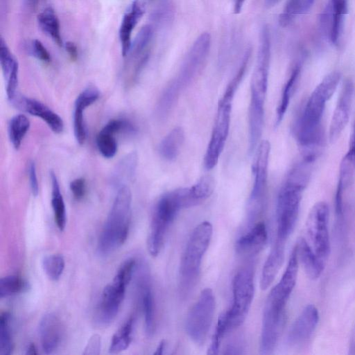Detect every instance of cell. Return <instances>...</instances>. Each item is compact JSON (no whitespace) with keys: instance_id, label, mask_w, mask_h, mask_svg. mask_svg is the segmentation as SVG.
I'll return each instance as SVG.
<instances>
[{"instance_id":"6da1fadb","label":"cell","mask_w":355,"mask_h":355,"mask_svg":"<svg viewBox=\"0 0 355 355\" xmlns=\"http://www.w3.org/2000/svg\"><path fill=\"white\" fill-rule=\"evenodd\" d=\"M196 205L189 187L168 191L159 198L153 211L148 237V249L153 257L159 254L169 227L178 212Z\"/></svg>"},{"instance_id":"7a4b0ae2","label":"cell","mask_w":355,"mask_h":355,"mask_svg":"<svg viewBox=\"0 0 355 355\" xmlns=\"http://www.w3.org/2000/svg\"><path fill=\"white\" fill-rule=\"evenodd\" d=\"M250 55L249 52L245 53L236 74L227 85L218 102L214 128L204 157V165L208 170L216 166L224 148L230 130L234 96L244 77Z\"/></svg>"},{"instance_id":"3957f363","label":"cell","mask_w":355,"mask_h":355,"mask_svg":"<svg viewBox=\"0 0 355 355\" xmlns=\"http://www.w3.org/2000/svg\"><path fill=\"white\" fill-rule=\"evenodd\" d=\"M131 206L130 188L127 185L120 187L98 239V255H110L126 241L131 221Z\"/></svg>"},{"instance_id":"277c9868","label":"cell","mask_w":355,"mask_h":355,"mask_svg":"<svg viewBox=\"0 0 355 355\" xmlns=\"http://www.w3.org/2000/svg\"><path fill=\"white\" fill-rule=\"evenodd\" d=\"M213 227L208 221L198 225L192 232L180 264L181 293L187 295L193 289L200 275L202 257L211 239Z\"/></svg>"},{"instance_id":"5b68a950","label":"cell","mask_w":355,"mask_h":355,"mask_svg":"<svg viewBox=\"0 0 355 355\" xmlns=\"http://www.w3.org/2000/svg\"><path fill=\"white\" fill-rule=\"evenodd\" d=\"M307 182L289 174L282 185L277 202L275 241L286 243L292 234L299 215L302 193Z\"/></svg>"},{"instance_id":"8992f818","label":"cell","mask_w":355,"mask_h":355,"mask_svg":"<svg viewBox=\"0 0 355 355\" xmlns=\"http://www.w3.org/2000/svg\"><path fill=\"white\" fill-rule=\"evenodd\" d=\"M135 266V259L130 258L123 261L112 282L103 288L95 314L98 325L107 327L116 319Z\"/></svg>"},{"instance_id":"52a82bcc","label":"cell","mask_w":355,"mask_h":355,"mask_svg":"<svg viewBox=\"0 0 355 355\" xmlns=\"http://www.w3.org/2000/svg\"><path fill=\"white\" fill-rule=\"evenodd\" d=\"M329 218L328 204L324 201L316 202L308 214L305 235L301 237L311 251L325 265L331 252Z\"/></svg>"},{"instance_id":"ba28073f","label":"cell","mask_w":355,"mask_h":355,"mask_svg":"<svg viewBox=\"0 0 355 355\" xmlns=\"http://www.w3.org/2000/svg\"><path fill=\"white\" fill-rule=\"evenodd\" d=\"M233 302L225 313L228 332L239 327L245 321L250 309L254 293V273L251 267L240 269L232 281Z\"/></svg>"},{"instance_id":"9c48e42d","label":"cell","mask_w":355,"mask_h":355,"mask_svg":"<svg viewBox=\"0 0 355 355\" xmlns=\"http://www.w3.org/2000/svg\"><path fill=\"white\" fill-rule=\"evenodd\" d=\"M270 144L267 140L259 143L253 165L254 182L247 208V228L255 224L264 206Z\"/></svg>"},{"instance_id":"30bf717a","label":"cell","mask_w":355,"mask_h":355,"mask_svg":"<svg viewBox=\"0 0 355 355\" xmlns=\"http://www.w3.org/2000/svg\"><path fill=\"white\" fill-rule=\"evenodd\" d=\"M216 300L212 290L206 288L189 311L185 319V331L196 345H202L206 340L212 324Z\"/></svg>"},{"instance_id":"8fae6325","label":"cell","mask_w":355,"mask_h":355,"mask_svg":"<svg viewBox=\"0 0 355 355\" xmlns=\"http://www.w3.org/2000/svg\"><path fill=\"white\" fill-rule=\"evenodd\" d=\"M211 46V35L203 33L193 42L180 69L178 75L169 84L180 93L201 71Z\"/></svg>"},{"instance_id":"7c38bea8","label":"cell","mask_w":355,"mask_h":355,"mask_svg":"<svg viewBox=\"0 0 355 355\" xmlns=\"http://www.w3.org/2000/svg\"><path fill=\"white\" fill-rule=\"evenodd\" d=\"M286 306L268 296L263 311L261 354H270L275 350L285 324Z\"/></svg>"},{"instance_id":"4fadbf2b","label":"cell","mask_w":355,"mask_h":355,"mask_svg":"<svg viewBox=\"0 0 355 355\" xmlns=\"http://www.w3.org/2000/svg\"><path fill=\"white\" fill-rule=\"evenodd\" d=\"M270 58V40L268 28L260 32L257 57L250 83V101L264 104L268 89Z\"/></svg>"},{"instance_id":"5bb4252c","label":"cell","mask_w":355,"mask_h":355,"mask_svg":"<svg viewBox=\"0 0 355 355\" xmlns=\"http://www.w3.org/2000/svg\"><path fill=\"white\" fill-rule=\"evenodd\" d=\"M353 94L354 85L347 80L343 85L330 122L329 139L331 143L338 139L349 121Z\"/></svg>"},{"instance_id":"9a60e30c","label":"cell","mask_w":355,"mask_h":355,"mask_svg":"<svg viewBox=\"0 0 355 355\" xmlns=\"http://www.w3.org/2000/svg\"><path fill=\"white\" fill-rule=\"evenodd\" d=\"M319 320L317 307L307 304L293 323L287 336L288 344L298 346L306 343L315 331Z\"/></svg>"},{"instance_id":"2e32d148","label":"cell","mask_w":355,"mask_h":355,"mask_svg":"<svg viewBox=\"0 0 355 355\" xmlns=\"http://www.w3.org/2000/svg\"><path fill=\"white\" fill-rule=\"evenodd\" d=\"M10 102L20 110L42 119L53 132L58 134L62 132V119L43 103L18 94Z\"/></svg>"},{"instance_id":"e0dca14e","label":"cell","mask_w":355,"mask_h":355,"mask_svg":"<svg viewBox=\"0 0 355 355\" xmlns=\"http://www.w3.org/2000/svg\"><path fill=\"white\" fill-rule=\"evenodd\" d=\"M38 336L44 353H53L60 346L63 328L59 318L53 313H46L38 325Z\"/></svg>"},{"instance_id":"ac0fdd59","label":"cell","mask_w":355,"mask_h":355,"mask_svg":"<svg viewBox=\"0 0 355 355\" xmlns=\"http://www.w3.org/2000/svg\"><path fill=\"white\" fill-rule=\"evenodd\" d=\"M131 124L120 119L109 121L96 137V146L100 153L107 159L112 158L117 152L115 135L123 131H133Z\"/></svg>"},{"instance_id":"d6986e66","label":"cell","mask_w":355,"mask_h":355,"mask_svg":"<svg viewBox=\"0 0 355 355\" xmlns=\"http://www.w3.org/2000/svg\"><path fill=\"white\" fill-rule=\"evenodd\" d=\"M268 239V232L263 222H257L247 229L236 241L235 250L241 256H252L261 251Z\"/></svg>"},{"instance_id":"ffe728a7","label":"cell","mask_w":355,"mask_h":355,"mask_svg":"<svg viewBox=\"0 0 355 355\" xmlns=\"http://www.w3.org/2000/svg\"><path fill=\"white\" fill-rule=\"evenodd\" d=\"M144 13L145 4L143 1L134 0L123 15L119 31L121 54L123 57L130 53L132 31Z\"/></svg>"},{"instance_id":"44dd1931","label":"cell","mask_w":355,"mask_h":355,"mask_svg":"<svg viewBox=\"0 0 355 355\" xmlns=\"http://www.w3.org/2000/svg\"><path fill=\"white\" fill-rule=\"evenodd\" d=\"M299 261L295 246L290 255L286 270L278 282L270 291V294L277 300L287 303L297 279Z\"/></svg>"},{"instance_id":"7402d4cb","label":"cell","mask_w":355,"mask_h":355,"mask_svg":"<svg viewBox=\"0 0 355 355\" xmlns=\"http://www.w3.org/2000/svg\"><path fill=\"white\" fill-rule=\"evenodd\" d=\"M286 244L275 241L273 246L263 265L260 286L267 289L274 281L284 260Z\"/></svg>"},{"instance_id":"603a6c76","label":"cell","mask_w":355,"mask_h":355,"mask_svg":"<svg viewBox=\"0 0 355 355\" xmlns=\"http://www.w3.org/2000/svg\"><path fill=\"white\" fill-rule=\"evenodd\" d=\"M148 278L145 275L141 284V306L144 316L145 333L151 338L155 331V304Z\"/></svg>"},{"instance_id":"cb8c5ba5","label":"cell","mask_w":355,"mask_h":355,"mask_svg":"<svg viewBox=\"0 0 355 355\" xmlns=\"http://www.w3.org/2000/svg\"><path fill=\"white\" fill-rule=\"evenodd\" d=\"M299 262L309 278L316 279L322 273L325 264L322 263L300 237L295 245Z\"/></svg>"},{"instance_id":"d4e9b609","label":"cell","mask_w":355,"mask_h":355,"mask_svg":"<svg viewBox=\"0 0 355 355\" xmlns=\"http://www.w3.org/2000/svg\"><path fill=\"white\" fill-rule=\"evenodd\" d=\"M184 141V131L182 127L174 128L161 141L159 145L160 155L168 161H173L179 155Z\"/></svg>"},{"instance_id":"484cf974","label":"cell","mask_w":355,"mask_h":355,"mask_svg":"<svg viewBox=\"0 0 355 355\" xmlns=\"http://www.w3.org/2000/svg\"><path fill=\"white\" fill-rule=\"evenodd\" d=\"M41 30L58 46H62L60 25L58 17L51 7H47L37 17Z\"/></svg>"},{"instance_id":"4316f807","label":"cell","mask_w":355,"mask_h":355,"mask_svg":"<svg viewBox=\"0 0 355 355\" xmlns=\"http://www.w3.org/2000/svg\"><path fill=\"white\" fill-rule=\"evenodd\" d=\"M51 183V206L54 219L60 231H63L66 226L67 214L64 201L60 191L58 180L53 171L50 173Z\"/></svg>"},{"instance_id":"83f0119b","label":"cell","mask_w":355,"mask_h":355,"mask_svg":"<svg viewBox=\"0 0 355 355\" xmlns=\"http://www.w3.org/2000/svg\"><path fill=\"white\" fill-rule=\"evenodd\" d=\"M348 0H331V21L329 37L332 44L337 45L340 38L345 17L347 12Z\"/></svg>"},{"instance_id":"f1b7e54d","label":"cell","mask_w":355,"mask_h":355,"mask_svg":"<svg viewBox=\"0 0 355 355\" xmlns=\"http://www.w3.org/2000/svg\"><path fill=\"white\" fill-rule=\"evenodd\" d=\"M137 165V155L132 152L123 157L116 166L112 177V182L114 185H126V182L130 180L135 174Z\"/></svg>"},{"instance_id":"f546056e","label":"cell","mask_w":355,"mask_h":355,"mask_svg":"<svg viewBox=\"0 0 355 355\" xmlns=\"http://www.w3.org/2000/svg\"><path fill=\"white\" fill-rule=\"evenodd\" d=\"M135 318L130 317L123 324L113 335L109 352L118 354L125 350L132 340V332L134 329Z\"/></svg>"},{"instance_id":"4dcf8cb0","label":"cell","mask_w":355,"mask_h":355,"mask_svg":"<svg viewBox=\"0 0 355 355\" xmlns=\"http://www.w3.org/2000/svg\"><path fill=\"white\" fill-rule=\"evenodd\" d=\"M28 119L22 114L13 116L8 124V136L10 141L15 149H18L30 128Z\"/></svg>"},{"instance_id":"1f68e13d","label":"cell","mask_w":355,"mask_h":355,"mask_svg":"<svg viewBox=\"0 0 355 355\" xmlns=\"http://www.w3.org/2000/svg\"><path fill=\"white\" fill-rule=\"evenodd\" d=\"M300 73V67L297 65L293 69L289 78L287 80L284 86L281 99L279 105L277 108L275 125H278L287 110L289 102L293 94L294 86L297 80L298 76Z\"/></svg>"},{"instance_id":"d6a6232c","label":"cell","mask_w":355,"mask_h":355,"mask_svg":"<svg viewBox=\"0 0 355 355\" xmlns=\"http://www.w3.org/2000/svg\"><path fill=\"white\" fill-rule=\"evenodd\" d=\"M29 288L28 282L19 275L5 276L0 280V297L2 299L26 292Z\"/></svg>"},{"instance_id":"836d02e7","label":"cell","mask_w":355,"mask_h":355,"mask_svg":"<svg viewBox=\"0 0 355 355\" xmlns=\"http://www.w3.org/2000/svg\"><path fill=\"white\" fill-rule=\"evenodd\" d=\"M315 0H288L279 16L282 26H288L297 15L307 12Z\"/></svg>"},{"instance_id":"e575fe53","label":"cell","mask_w":355,"mask_h":355,"mask_svg":"<svg viewBox=\"0 0 355 355\" xmlns=\"http://www.w3.org/2000/svg\"><path fill=\"white\" fill-rule=\"evenodd\" d=\"M10 315L3 312L0 318V355H10L14 349Z\"/></svg>"},{"instance_id":"d590c367","label":"cell","mask_w":355,"mask_h":355,"mask_svg":"<svg viewBox=\"0 0 355 355\" xmlns=\"http://www.w3.org/2000/svg\"><path fill=\"white\" fill-rule=\"evenodd\" d=\"M42 266L47 277L51 280L56 281L64 271L65 261L61 254H50L44 257Z\"/></svg>"},{"instance_id":"8d00e7d4","label":"cell","mask_w":355,"mask_h":355,"mask_svg":"<svg viewBox=\"0 0 355 355\" xmlns=\"http://www.w3.org/2000/svg\"><path fill=\"white\" fill-rule=\"evenodd\" d=\"M87 107L75 101L73 114V133L76 141L82 145L86 139V127L84 119V111Z\"/></svg>"},{"instance_id":"74e56055","label":"cell","mask_w":355,"mask_h":355,"mask_svg":"<svg viewBox=\"0 0 355 355\" xmlns=\"http://www.w3.org/2000/svg\"><path fill=\"white\" fill-rule=\"evenodd\" d=\"M214 179L212 176L206 175L201 177L193 186L190 187L195 198L202 203L208 198L214 189Z\"/></svg>"},{"instance_id":"f35d334b","label":"cell","mask_w":355,"mask_h":355,"mask_svg":"<svg viewBox=\"0 0 355 355\" xmlns=\"http://www.w3.org/2000/svg\"><path fill=\"white\" fill-rule=\"evenodd\" d=\"M340 78V72L332 71L327 74L315 89L329 101L336 92Z\"/></svg>"},{"instance_id":"ab89813d","label":"cell","mask_w":355,"mask_h":355,"mask_svg":"<svg viewBox=\"0 0 355 355\" xmlns=\"http://www.w3.org/2000/svg\"><path fill=\"white\" fill-rule=\"evenodd\" d=\"M228 332L227 323L225 313H222L217 322L214 334H213L209 347L207 351L208 354H218L220 343L225 335Z\"/></svg>"},{"instance_id":"60d3db41","label":"cell","mask_w":355,"mask_h":355,"mask_svg":"<svg viewBox=\"0 0 355 355\" xmlns=\"http://www.w3.org/2000/svg\"><path fill=\"white\" fill-rule=\"evenodd\" d=\"M152 36V26L150 25L144 26L137 33L133 43H132L130 52H132L135 55H139L146 48Z\"/></svg>"},{"instance_id":"b9f144b4","label":"cell","mask_w":355,"mask_h":355,"mask_svg":"<svg viewBox=\"0 0 355 355\" xmlns=\"http://www.w3.org/2000/svg\"><path fill=\"white\" fill-rule=\"evenodd\" d=\"M29 53L44 62H49L51 61V55L44 46V44L38 40H33L31 41L28 47Z\"/></svg>"},{"instance_id":"7bdbcfd3","label":"cell","mask_w":355,"mask_h":355,"mask_svg":"<svg viewBox=\"0 0 355 355\" xmlns=\"http://www.w3.org/2000/svg\"><path fill=\"white\" fill-rule=\"evenodd\" d=\"M69 188L74 198L81 200L86 193V181L83 178H76L70 182Z\"/></svg>"},{"instance_id":"ee69618b","label":"cell","mask_w":355,"mask_h":355,"mask_svg":"<svg viewBox=\"0 0 355 355\" xmlns=\"http://www.w3.org/2000/svg\"><path fill=\"white\" fill-rule=\"evenodd\" d=\"M101 339L98 334H94L85 347L84 354H98L101 351Z\"/></svg>"},{"instance_id":"f6af8a7d","label":"cell","mask_w":355,"mask_h":355,"mask_svg":"<svg viewBox=\"0 0 355 355\" xmlns=\"http://www.w3.org/2000/svg\"><path fill=\"white\" fill-rule=\"evenodd\" d=\"M28 177L32 194L34 196H37L39 193V184L36 172V166L33 162H31L28 166Z\"/></svg>"},{"instance_id":"bcb514c9","label":"cell","mask_w":355,"mask_h":355,"mask_svg":"<svg viewBox=\"0 0 355 355\" xmlns=\"http://www.w3.org/2000/svg\"><path fill=\"white\" fill-rule=\"evenodd\" d=\"M244 345L240 339H235L227 345L224 349L225 354H243Z\"/></svg>"},{"instance_id":"7dc6e473","label":"cell","mask_w":355,"mask_h":355,"mask_svg":"<svg viewBox=\"0 0 355 355\" xmlns=\"http://www.w3.org/2000/svg\"><path fill=\"white\" fill-rule=\"evenodd\" d=\"M65 49L71 60L76 61L78 59V48L73 42H67L65 44Z\"/></svg>"},{"instance_id":"c3c4849f","label":"cell","mask_w":355,"mask_h":355,"mask_svg":"<svg viewBox=\"0 0 355 355\" xmlns=\"http://www.w3.org/2000/svg\"><path fill=\"white\" fill-rule=\"evenodd\" d=\"M347 152L352 154L355 158V124L353 134L350 140L349 148Z\"/></svg>"},{"instance_id":"681fc988","label":"cell","mask_w":355,"mask_h":355,"mask_svg":"<svg viewBox=\"0 0 355 355\" xmlns=\"http://www.w3.org/2000/svg\"><path fill=\"white\" fill-rule=\"evenodd\" d=\"M245 1V0H234V12L235 14H239L241 12Z\"/></svg>"},{"instance_id":"f907efd6","label":"cell","mask_w":355,"mask_h":355,"mask_svg":"<svg viewBox=\"0 0 355 355\" xmlns=\"http://www.w3.org/2000/svg\"><path fill=\"white\" fill-rule=\"evenodd\" d=\"M165 347H166V341L164 340H162L159 343L157 347L156 348L155 352H154V354H157V355L162 354Z\"/></svg>"},{"instance_id":"816d5d0a","label":"cell","mask_w":355,"mask_h":355,"mask_svg":"<svg viewBox=\"0 0 355 355\" xmlns=\"http://www.w3.org/2000/svg\"><path fill=\"white\" fill-rule=\"evenodd\" d=\"M37 353L36 347L33 343H30L27 345L26 354H36Z\"/></svg>"},{"instance_id":"f5cc1de1","label":"cell","mask_w":355,"mask_h":355,"mask_svg":"<svg viewBox=\"0 0 355 355\" xmlns=\"http://www.w3.org/2000/svg\"><path fill=\"white\" fill-rule=\"evenodd\" d=\"M281 0H265V5L267 8H271L277 4Z\"/></svg>"},{"instance_id":"db71d44e","label":"cell","mask_w":355,"mask_h":355,"mask_svg":"<svg viewBox=\"0 0 355 355\" xmlns=\"http://www.w3.org/2000/svg\"><path fill=\"white\" fill-rule=\"evenodd\" d=\"M28 3L30 4V6L35 9L37 7L38 0H28Z\"/></svg>"}]
</instances>
